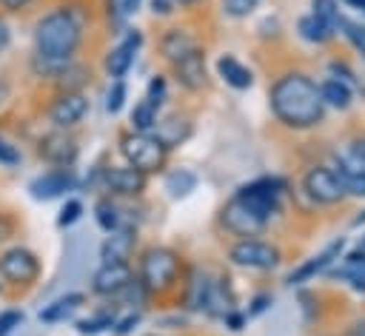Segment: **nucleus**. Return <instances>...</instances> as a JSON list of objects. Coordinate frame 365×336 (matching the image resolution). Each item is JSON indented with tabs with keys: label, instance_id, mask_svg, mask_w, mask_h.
<instances>
[{
	"label": "nucleus",
	"instance_id": "11",
	"mask_svg": "<svg viewBox=\"0 0 365 336\" xmlns=\"http://www.w3.org/2000/svg\"><path fill=\"white\" fill-rule=\"evenodd\" d=\"M145 185H148V177L131 165L103 168V191L114 199H137V196H143Z\"/></svg>",
	"mask_w": 365,
	"mask_h": 336
},
{
	"label": "nucleus",
	"instance_id": "15",
	"mask_svg": "<svg viewBox=\"0 0 365 336\" xmlns=\"http://www.w3.org/2000/svg\"><path fill=\"white\" fill-rule=\"evenodd\" d=\"M140 46H143V31H137V28H125L123 40L106 54V71H108V77L123 80V77L128 74V68L134 65V57H137Z\"/></svg>",
	"mask_w": 365,
	"mask_h": 336
},
{
	"label": "nucleus",
	"instance_id": "7",
	"mask_svg": "<svg viewBox=\"0 0 365 336\" xmlns=\"http://www.w3.org/2000/svg\"><path fill=\"white\" fill-rule=\"evenodd\" d=\"M91 108V100L86 91H57L54 100L46 108V117L51 122V128H66L71 131L74 125H80L86 120Z\"/></svg>",
	"mask_w": 365,
	"mask_h": 336
},
{
	"label": "nucleus",
	"instance_id": "29",
	"mask_svg": "<svg viewBox=\"0 0 365 336\" xmlns=\"http://www.w3.org/2000/svg\"><path fill=\"white\" fill-rule=\"evenodd\" d=\"M334 174L339 177V182H342V191H345V194L365 196V171H359V168H354L351 162L339 159V165H336V171H334Z\"/></svg>",
	"mask_w": 365,
	"mask_h": 336
},
{
	"label": "nucleus",
	"instance_id": "17",
	"mask_svg": "<svg viewBox=\"0 0 365 336\" xmlns=\"http://www.w3.org/2000/svg\"><path fill=\"white\" fill-rule=\"evenodd\" d=\"M174 80L185 88V91H202L208 83V71H205V48H194L191 54H185L182 60L171 63Z\"/></svg>",
	"mask_w": 365,
	"mask_h": 336
},
{
	"label": "nucleus",
	"instance_id": "21",
	"mask_svg": "<svg viewBox=\"0 0 365 336\" xmlns=\"http://www.w3.org/2000/svg\"><path fill=\"white\" fill-rule=\"evenodd\" d=\"M83 302H86V293H80V290H68V293L57 296L54 302L43 305V310H40V322H46V325H60V322L71 319V316L83 308Z\"/></svg>",
	"mask_w": 365,
	"mask_h": 336
},
{
	"label": "nucleus",
	"instance_id": "41",
	"mask_svg": "<svg viewBox=\"0 0 365 336\" xmlns=\"http://www.w3.org/2000/svg\"><path fill=\"white\" fill-rule=\"evenodd\" d=\"M245 319H248V316H245L242 310H237V308H234V310H228V313L222 316V322H225V327H228V330H234V333L245 327Z\"/></svg>",
	"mask_w": 365,
	"mask_h": 336
},
{
	"label": "nucleus",
	"instance_id": "38",
	"mask_svg": "<svg viewBox=\"0 0 365 336\" xmlns=\"http://www.w3.org/2000/svg\"><path fill=\"white\" fill-rule=\"evenodd\" d=\"M20 159H23L20 148H17L14 142H9V140L0 134V165H3V168H17Z\"/></svg>",
	"mask_w": 365,
	"mask_h": 336
},
{
	"label": "nucleus",
	"instance_id": "8",
	"mask_svg": "<svg viewBox=\"0 0 365 336\" xmlns=\"http://www.w3.org/2000/svg\"><path fill=\"white\" fill-rule=\"evenodd\" d=\"M77 154L80 145L66 128H51L37 140V157L51 168H74Z\"/></svg>",
	"mask_w": 365,
	"mask_h": 336
},
{
	"label": "nucleus",
	"instance_id": "54",
	"mask_svg": "<svg viewBox=\"0 0 365 336\" xmlns=\"http://www.w3.org/2000/svg\"><path fill=\"white\" fill-rule=\"evenodd\" d=\"M0 293H3V282H0Z\"/></svg>",
	"mask_w": 365,
	"mask_h": 336
},
{
	"label": "nucleus",
	"instance_id": "47",
	"mask_svg": "<svg viewBox=\"0 0 365 336\" xmlns=\"http://www.w3.org/2000/svg\"><path fill=\"white\" fill-rule=\"evenodd\" d=\"M342 336H365V319L351 322V325H348V330H345Z\"/></svg>",
	"mask_w": 365,
	"mask_h": 336
},
{
	"label": "nucleus",
	"instance_id": "33",
	"mask_svg": "<svg viewBox=\"0 0 365 336\" xmlns=\"http://www.w3.org/2000/svg\"><path fill=\"white\" fill-rule=\"evenodd\" d=\"M165 97H168V80H165V74H154L148 80V88H145V103L160 111L163 103H165Z\"/></svg>",
	"mask_w": 365,
	"mask_h": 336
},
{
	"label": "nucleus",
	"instance_id": "4",
	"mask_svg": "<svg viewBox=\"0 0 365 336\" xmlns=\"http://www.w3.org/2000/svg\"><path fill=\"white\" fill-rule=\"evenodd\" d=\"M120 154L125 165L137 168L140 174H157L168 162V148L154 131H125L120 134Z\"/></svg>",
	"mask_w": 365,
	"mask_h": 336
},
{
	"label": "nucleus",
	"instance_id": "39",
	"mask_svg": "<svg viewBox=\"0 0 365 336\" xmlns=\"http://www.w3.org/2000/svg\"><path fill=\"white\" fill-rule=\"evenodd\" d=\"M339 28H345V37H348V40L354 43V48H356V51H362V57H365V26L351 23V20H345V17H342Z\"/></svg>",
	"mask_w": 365,
	"mask_h": 336
},
{
	"label": "nucleus",
	"instance_id": "26",
	"mask_svg": "<svg viewBox=\"0 0 365 336\" xmlns=\"http://www.w3.org/2000/svg\"><path fill=\"white\" fill-rule=\"evenodd\" d=\"M94 219H97V225H100L106 233L123 228V208H120V202H117L114 196H108V194L100 196V199L94 202Z\"/></svg>",
	"mask_w": 365,
	"mask_h": 336
},
{
	"label": "nucleus",
	"instance_id": "46",
	"mask_svg": "<svg viewBox=\"0 0 365 336\" xmlns=\"http://www.w3.org/2000/svg\"><path fill=\"white\" fill-rule=\"evenodd\" d=\"M268 305H271V296H268V293H259V296H254V299H251V308H248V316H257V313H262Z\"/></svg>",
	"mask_w": 365,
	"mask_h": 336
},
{
	"label": "nucleus",
	"instance_id": "12",
	"mask_svg": "<svg viewBox=\"0 0 365 336\" xmlns=\"http://www.w3.org/2000/svg\"><path fill=\"white\" fill-rule=\"evenodd\" d=\"M80 185L74 168H46L43 174H37L31 182H29V194L31 199L37 202H48V199H57V196H66L68 191H74Z\"/></svg>",
	"mask_w": 365,
	"mask_h": 336
},
{
	"label": "nucleus",
	"instance_id": "16",
	"mask_svg": "<svg viewBox=\"0 0 365 336\" xmlns=\"http://www.w3.org/2000/svg\"><path fill=\"white\" fill-rule=\"evenodd\" d=\"M134 251H137V231L128 228V225H123V228L111 231L103 239V245H100V262L103 265H120V262L131 265Z\"/></svg>",
	"mask_w": 365,
	"mask_h": 336
},
{
	"label": "nucleus",
	"instance_id": "28",
	"mask_svg": "<svg viewBox=\"0 0 365 336\" xmlns=\"http://www.w3.org/2000/svg\"><path fill=\"white\" fill-rule=\"evenodd\" d=\"M194 188H197V174H194V171H188V168H171V171L165 174V191H168L174 199L188 196Z\"/></svg>",
	"mask_w": 365,
	"mask_h": 336
},
{
	"label": "nucleus",
	"instance_id": "1",
	"mask_svg": "<svg viewBox=\"0 0 365 336\" xmlns=\"http://www.w3.org/2000/svg\"><path fill=\"white\" fill-rule=\"evenodd\" d=\"M268 103H271L274 117L285 128H297V131L314 128L325 117L319 85L302 71H285L282 77H277L268 91Z\"/></svg>",
	"mask_w": 365,
	"mask_h": 336
},
{
	"label": "nucleus",
	"instance_id": "27",
	"mask_svg": "<svg viewBox=\"0 0 365 336\" xmlns=\"http://www.w3.org/2000/svg\"><path fill=\"white\" fill-rule=\"evenodd\" d=\"M319 97H322V103L325 105H334V108H348L351 105V85L345 83V80H325L322 85H319Z\"/></svg>",
	"mask_w": 365,
	"mask_h": 336
},
{
	"label": "nucleus",
	"instance_id": "2",
	"mask_svg": "<svg viewBox=\"0 0 365 336\" xmlns=\"http://www.w3.org/2000/svg\"><path fill=\"white\" fill-rule=\"evenodd\" d=\"M83 40H86V11L66 3L40 14L31 28L34 54L51 60H74Z\"/></svg>",
	"mask_w": 365,
	"mask_h": 336
},
{
	"label": "nucleus",
	"instance_id": "9",
	"mask_svg": "<svg viewBox=\"0 0 365 336\" xmlns=\"http://www.w3.org/2000/svg\"><path fill=\"white\" fill-rule=\"evenodd\" d=\"M220 225L231 233V236H240V239H251L257 233L265 231L268 219H262L254 208H248L242 199L231 196L222 208H220Z\"/></svg>",
	"mask_w": 365,
	"mask_h": 336
},
{
	"label": "nucleus",
	"instance_id": "48",
	"mask_svg": "<svg viewBox=\"0 0 365 336\" xmlns=\"http://www.w3.org/2000/svg\"><path fill=\"white\" fill-rule=\"evenodd\" d=\"M140 3H143V0H120V9H123V14L128 17V14H134V11L140 9Z\"/></svg>",
	"mask_w": 365,
	"mask_h": 336
},
{
	"label": "nucleus",
	"instance_id": "34",
	"mask_svg": "<svg viewBox=\"0 0 365 336\" xmlns=\"http://www.w3.org/2000/svg\"><path fill=\"white\" fill-rule=\"evenodd\" d=\"M125 97H128V88H125V80H114L106 91V111L108 114H117L123 105H125Z\"/></svg>",
	"mask_w": 365,
	"mask_h": 336
},
{
	"label": "nucleus",
	"instance_id": "52",
	"mask_svg": "<svg viewBox=\"0 0 365 336\" xmlns=\"http://www.w3.org/2000/svg\"><path fill=\"white\" fill-rule=\"evenodd\" d=\"M354 225H365V211H362V214H359V216L354 219Z\"/></svg>",
	"mask_w": 365,
	"mask_h": 336
},
{
	"label": "nucleus",
	"instance_id": "20",
	"mask_svg": "<svg viewBox=\"0 0 365 336\" xmlns=\"http://www.w3.org/2000/svg\"><path fill=\"white\" fill-rule=\"evenodd\" d=\"M342 239H334L331 245H325V251L322 253H317V256H311L308 262H302L291 276H288V285H302V282H308L311 276H317V273H322L325 268H331L336 259H339V253H342Z\"/></svg>",
	"mask_w": 365,
	"mask_h": 336
},
{
	"label": "nucleus",
	"instance_id": "25",
	"mask_svg": "<svg viewBox=\"0 0 365 336\" xmlns=\"http://www.w3.org/2000/svg\"><path fill=\"white\" fill-rule=\"evenodd\" d=\"M91 83V68L88 65H83V63H77V60H71L60 74H57V80L51 83L57 91H86V85Z\"/></svg>",
	"mask_w": 365,
	"mask_h": 336
},
{
	"label": "nucleus",
	"instance_id": "3",
	"mask_svg": "<svg viewBox=\"0 0 365 336\" xmlns=\"http://www.w3.org/2000/svg\"><path fill=\"white\" fill-rule=\"evenodd\" d=\"M182 256L174 248L165 245H148L140 253V265H137V279L145 288L148 296H165L171 293L177 285H182Z\"/></svg>",
	"mask_w": 365,
	"mask_h": 336
},
{
	"label": "nucleus",
	"instance_id": "14",
	"mask_svg": "<svg viewBox=\"0 0 365 336\" xmlns=\"http://www.w3.org/2000/svg\"><path fill=\"white\" fill-rule=\"evenodd\" d=\"M134 276H137L134 268L125 265V262H120V265H100L91 273V285L88 288L100 299H114V296H120L128 288V282H134Z\"/></svg>",
	"mask_w": 365,
	"mask_h": 336
},
{
	"label": "nucleus",
	"instance_id": "23",
	"mask_svg": "<svg viewBox=\"0 0 365 336\" xmlns=\"http://www.w3.org/2000/svg\"><path fill=\"white\" fill-rule=\"evenodd\" d=\"M117 316H120L117 305H103V308H97L91 316L77 319V322H74V327H77V333H80V336H100L103 330H111V327H114Z\"/></svg>",
	"mask_w": 365,
	"mask_h": 336
},
{
	"label": "nucleus",
	"instance_id": "44",
	"mask_svg": "<svg viewBox=\"0 0 365 336\" xmlns=\"http://www.w3.org/2000/svg\"><path fill=\"white\" fill-rule=\"evenodd\" d=\"M9 46H11V26H9V20L0 14V57L9 51Z\"/></svg>",
	"mask_w": 365,
	"mask_h": 336
},
{
	"label": "nucleus",
	"instance_id": "42",
	"mask_svg": "<svg viewBox=\"0 0 365 336\" xmlns=\"http://www.w3.org/2000/svg\"><path fill=\"white\" fill-rule=\"evenodd\" d=\"M177 11V3L174 0H151V14L154 17H168Z\"/></svg>",
	"mask_w": 365,
	"mask_h": 336
},
{
	"label": "nucleus",
	"instance_id": "53",
	"mask_svg": "<svg viewBox=\"0 0 365 336\" xmlns=\"http://www.w3.org/2000/svg\"><path fill=\"white\" fill-rule=\"evenodd\" d=\"M145 336H157V333H145Z\"/></svg>",
	"mask_w": 365,
	"mask_h": 336
},
{
	"label": "nucleus",
	"instance_id": "24",
	"mask_svg": "<svg viewBox=\"0 0 365 336\" xmlns=\"http://www.w3.org/2000/svg\"><path fill=\"white\" fill-rule=\"evenodd\" d=\"M217 74L231 85V88H251L254 85V74H251V68H245L234 54H222L220 60H217Z\"/></svg>",
	"mask_w": 365,
	"mask_h": 336
},
{
	"label": "nucleus",
	"instance_id": "37",
	"mask_svg": "<svg viewBox=\"0 0 365 336\" xmlns=\"http://www.w3.org/2000/svg\"><path fill=\"white\" fill-rule=\"evenodd\" d=\"M140 325V310H134V308H128L123 316H117V322H114V327H111V333L114 336H128L134 327Z\"/></svg>",
	"mask_w": 365,
	"mask_h": 336
},
{
	"label": "nucleus",
	"instance_id": "19",
	"mask_svg": "<svg viewBox=\"0 0 365 336\" xmlns=\"http://www.w3.org/2000/svg\"><path fill=\"white\" fill-rule=\"evenodd\" d=\"M157 48H160L163 60L177 63L185 54H191L194 48H200V43H197V37L188 28H165L163 37H160V43H157Z\"/></svg>",
	"mask_w": 365,
	"mask_h": 336
},
{
	"label": "nucleus",
	"instance_id": "18",
	"mask_svg": "<svg viewBox=\"0 0 365 336\" xmlns=\"http://www.w3.org/2000/svg\"><path fill=\"white\" fill-rule=\"evenodd\" d=\"M211 282H214V279H211L205 271H200V268H194V271H188V273L182 276V302H185L188 310L205 313L208 293H211Z\"/></svg>",
	"mask_w": 365,
	"mask_h": 336
},
{
	"label": "nucleus",
	"instance_id": "36",
	"mask_svg": "<svg viewBox=\"0 0 365 336\" xmlns=\"http://www.w3.org/2000/svg\"><path fill=\"white\" fill-rule=\"evenodd\" d=\"M23 310L20 308H6V310H0V336H11L20 325H23Z\"/></svg>",
	"mask_w": 365,
	"mask_h": 336
},
{
	"label": "nucleus",
	"instance_id": "40",
	"mask_svg": "<svg viewBox=\"0 0 365 336\" xmlns=\"http://www.w3.org/2000/svg\"><path fill=\"white\" fill-rule=\"evenodd\" d=\"M257 6H259V0H222V11L228 17H248Z\"/></svg>",
	"mask_w": 365,
	"mask_h": 336
},
{
	"label": "nucleus",
	"instance_id": "35",
	"mask_svg": "<svg viewBox=\"0 0 365 336\" xmlns=\"http://www.w3.org/2000/svg\"><path fill=\"white\" fill-rule=\"evenodd\" d=\"M80 216H83V202H80L77 196H68V199L63 202L60 214H57V228H71Z\"/></svg>",
	"mask_w": 365,
	"mask_h": 336
},
{
	"label": "nucleus",
	"instance_id": "32",
	"mask_svg": "<svg viewBox=\"0 0 365 336\" xmlns=\"http://www.w3.org/2000/svg\"><path fill=\"white\" fill-rule=\"evenodd\" d=\"M311 14L317 17V20H322L328 28H339V23H342V14H339V9H336V0H311Z\"/></svg>",
	"mask_w": 365,
	"mask_h": 336
},
{
	"label": "nucleus",
	"instance_id": "51",
	"mask_svg": "<svg viewBox=\"0 0 365 336\" xmlns=\"http://www.w3.org/2000/svg\"><path fill=\"white\" fill-rule=\"evenodd\" d=\"M174 3H177V6H185V9H188V6H197L200 0H174Z\"/></svg>",
	"mask_w": 365,
	"mask_h": 336
},
{
	"label": "nucleus",
	"instance_id": "49",
	"mask_svg": "<svg viewBox=\"0 0 365 336\" xmlns=\"http://www.w3.org/2000/svg\"><path fill=\"white\" fill-rule=\"evenodd\" d=\"M351 285H354V290H365V273H354Z\"/></svg>",
	"mask_w": 365,
	"mask_h": 336
},
{
	"label": "nucleus",
	"instance_id": "6",
	"mask_svg": "<svg viewBox=\"0 0 365 336\" xmlns=\"http://www.w3.org/2000/svg\"><path fill=\"white\" fill-rule=\"evenodd\" d=\"M285 191V182L279 177H259L254 182L240 185V191L234 194L237 199H242L248 208H254L262 219L271 222V216L279 211V196Z\"/></svg>",
	"mask_w": 365,
	"mask_h": 336
},
{
	"label": "nucleus",
	"instance_id": "10",
	"mask_svg": "<svg viewBox=\"0 0 365 336\" xmlns=\"http://www.w3.org/2000/svg\"><path fill=\"white\" fill-rule=\"evenodd\" d=\"M228 259L240 268H251V271H274L279 265V248L262 239H237L228 248Z\"/></svg>",
	"mask_w": 365,
	"mask_h": 336
},
{
	"label": "nucleus",
	"instance_id": "45",
	"mask_svg": "<svg viewBox=\"0 0 365 336\" xmlns=\"http://www.w3.org/2000/svg\"><path fill=\"white\" fill-rule=\"evenodd\" d=\"M34 0H0V11H6V14H14V11H23V9H29Z\"/></svg>",
	"mask_w": 365,
	"mask_h": 336
},
{
	"label": "nucleus",
	"instance_id": "13",
	"mask_svg": "<svg viewBox=\"0 0 365 336\" xmlns=\"http://www.w3.org/2000/svg\"><path fill=\"white\" fill-rule=\"evenodd\" d=\"M302 188H305V194H308L314 202H319V205H336V202L345 196L339 177H336L331 168H325V165H314V168L305 174Z\"/></svg>",
	"mask_w": 365,
	"mask_h": 336
},
{
	"label": "nucleus",
	"instance_id": "43",
	"mask_svg": "<svg viewBox=\"0 0 365 336\" xmlns=\"http://www.w3.org/2000/svg\"><path fill=\"white\" fill-rule=\"evenodd\" d=\"M345 265H348L351 276H354V273H365V251H354V253L345 259Z\"/></svg>",
	"mask_w": 365,
	"mask_h": 336
},
{
	"label": "nucleus",
	"instance_id": "5",
	"mask_svg": "<svg viewBox=\"0 0 365 336\" xmlns=\"http://www.w3.org/2000/svg\"><path fill=\"white\" fill-rule=\"evenodd\" d=\"M40 273H43V262L31 248L11 245V248L0 251V282H3V288L29 290L40 279Z\"/></svg>",
	"mask_w": 365,
	"mask_h": 336
},
{
	"label": "nucleus",
	"instance_id": "22",
	"mask_svg": "<svg viewBox=\"0 0 365 336\" xmlns=\"http://www.w3.org/2000/svg\"><path fill=\"white\" fill-rule=\"evenodd\" d=\"M154 134H157V137L163 140V145L171 151V148H177L180 142H185V140L191 137V122H188V117L171 114V117H165V120H157Z\"/></svg>",
	"mask_w": 365,
	"mask_h": 336
},
{
	"label": "nucleus",
	"instance_id": "31",
	"mask_svg": "<svg viewBox=\"0 0 365 336\" xmlns=\"http://www.w3.org/2000/svg\"><path fill=\"white\" fill-rule=\"evenodd\" d=\"M157 108H151L145 100H140L134 108H131V131H154L157 125Z\"/></svg>",
	"mask_w": 365,
	"mask_h": 336
},
{
	"label": "nucleus",
	"instance_id": "50",
	"mask_svg": "<svg viewBox=\"0 0 365 336\" xmlns=\"http://www.w3.org/2000/svg\"><path fill=\"white\" fill-rule=\"evenodd\" d=\"M351 9H356V11H365V0H345Z\"/></svg>",
	"mask_w": 365,
	"mask_h": 336
},
{
	"label": "nucleus",
	"instance_id": "30",
	"mask_svg": "<svg viewBox=\"0 0 365 336\" xmlns=\"http://www.w3.org/2000/svg\"><path fill=\"white\" fill-rule=\"evenodd\" d=\"M299 34H302L308 43L322 46V43H328V40L334 37V28H328L322 20H317L314 14H308V17H302V20H299Z\"/></svg>",
	"mask_w": 365,
	"mask_h": 336
}]
</instances>
